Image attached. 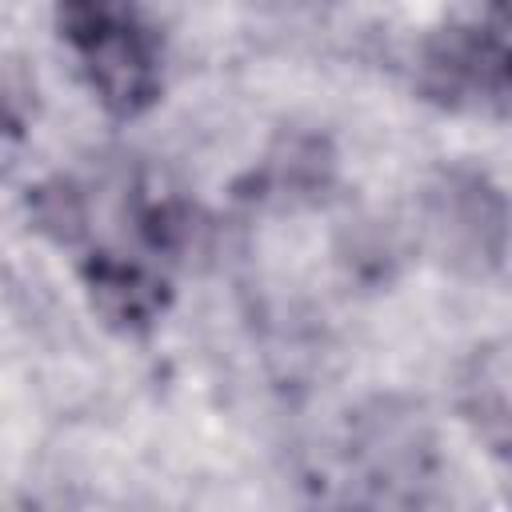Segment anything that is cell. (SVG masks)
<instances>
[{"label":"cell","instance_id":"1","mask_svg":"<svg viewBox=\"0 0 512 512\" xmlns=\"http://www.w3.org/2000/svg\"><path fill=\"white\" fill-rule=\"evenodd\" d=\"M420 228L428 252L444 268L484 276L508 252L512 216L508 200L488 176L472 168H440L420 192Z\"/></svg>","mask_w":512,"mask_h":512},{"label":"cell","instance_id":"2","mask_svg":"<svg viewBox=\"0 0 512 512\" xmlns=\"http://www.w3.org/2000/svg\"><path fill=\"white\" fill-rule=\"evenodd\" d=\"M508 52L476 28H440L424 40L416 80L420 92L444 108H480L508 92Z\"/></svg>","mask_w":512,"mask_h":512},{"label":"cell","instance_id":"3","mask_svg":"<svg viewBox=\"0 0 512 512\" xmlns=\"http://www.w3.org/2000/svg\"><path fill=\"white\" fill-rule=\"evenodd\" d=\"M76 56L96 100L112 116H140L160 96V52L136 8L112 28H104Z\"/></svg>","mask_w":512,"mask_h":512},{"label":"cell","instance_id":"4","mask_svg":"<svg viewBox=\"0 0 512 512\" xmlns=\"http://www.w3.org/2000/svg\"><path fill=\"white\" fill-rule=\"evenodd\" d=\"M84 292L96 316L116 332H144L168 308V280L140 260L96 252L84 264Z\"/></svg>","mask_w":512,"mask_h":512},{"label":"cell","instance_id":"5","mask_svg":"<svg viewBox=\"0 0 512 512\" xmlns=\"http://www.w3.org/2000/svg\"><path fill=\"white\" fill-rule=\"evenodd\" d=\"M332 180V156L324 148V140L316 136H296L288 140L264 168V196H280V200H300V196H316L324 192Z\"/></svg>","mask_w":512,"mask_h":512},{"label":"cell","instance_id":"6","mask_svg":"<svg viewBox=\"0 0 512 512\" xmlns=\"http://www.w3.org/2000/svg\"><path fill=\"white\" fill-rule=\"evenodd\" d=\"M28 216L36 232L56 244H76L88 232V204L72 180H48L28 196Z\"/></svg>","mask_w":512,"mask_h":512},{"label":"cell","instance_id":"7","mask_svg":"<svg viewBox=\"0 0 512 512\" xmlns=\"http://www.w3.org/2000/svg\"><path fill=\"white\" fill-rule=\"evenodd\" d=\"M508 96H512V72H508Z\"/></svg>","mask_w":512,"mask_h":512}]
</instances>
